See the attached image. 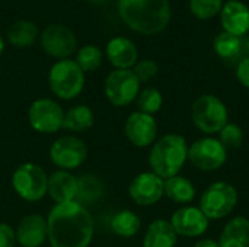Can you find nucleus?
<instances>
[{
	"mask_svg": "<svg viewBox=\"0 0 249 247\" xmlns=\"http://www.w3.org/2000/svg\"><path fill=\"white\" fill-rule=\"evenodd\" d=\"M123 22L140 35H158L166 29L172 17L169 0H118Z\"/></svg>",
	"mask_w": 249,
	"mask_h": 247,
	"instance_id": "nucleus-2",
	"label": "nucleus"
},
{
	"mask_svg": "<svg viewBox=\"0 0 249 247\" xmlns=\"http://www.w3.org/2000/svg\"><path fill=\"white\" fill-rule=\"evenodd\" d=\"M178 239L169 220L158 218L149 224L143 236V247H177Z\"/></svg>",
	"mask_w": 249,
	"mask_h": 247,
	"instance_id": "nucleus-21",
	"label": "nucleus"
},
{
	"mask_svg": "<svg viewBox=\"0 0 249 247\" xmlns=\"http://www.w3.org/2000/svg\"><path fill=\"white\" fill-rule=\"evenodd\" d=\"M247 48H248V52H249V38H248V41H247Z\"/></svg>",
	"mask_w": 249,
	"mask_h": 247,
	"instance_id": "nucleus-38",
	"label": "nucleus"
},
{
	"mask_svg": "<svg viewBox=\"0 0 249 247\" xmlns=\"http://www.w3.org/2000/svg\"><path fill=\"white\" fill-rule=\"evenodd\" d=\"M89 1H92V3H95V4H105V3H108L109 0H89Z\"/></svg>",
	"mask_w": 249,
	"mask_h": 247,
	"instance_id": "nucleus-37",
	"label": "nucleus"
},
{
	"mask_svg": "<svg viewBox=\"0 0 249 247\" xmlns=\"http://www.w3.org/2000/svg\"><path fill=\"white\" fill-rule=\"evenodd\" d=\"M77 194V178L69 170H55L48 176L47 195L55 204H64L76 201Z\"/></svg>",
	"mask_w": 249,
	"mask_h": 247,
	"instance_id": "nucleus-19",
	"label": "nucleus"
},
{
	"mask_svg": "<svg viewBox=\"0 0 249 247\" xmlns=\"http://www.w3.org/2000/svg\"><path fill=\"white\" fill-rule=\"evenodd\" d=\"M137 111L147 114V115H155L162 109L163 105V96L160 93V90H158L156 87H144L140 90L137 99Z\"/></svg>",
	"mask_w": 249,
	"mask_h": 247,
	"instance_id": "nucleus-29",
	"label": "nucleus"
},
{
	"mask_svg": "<svg viewBox=\"0 0 249 247\" xmlns=\"http://www.w3.org/2000/svg\"><path fill=\"white\" fill-rule=\"evenodd\" d=\"M229 151L214 135H204L188 146V162L201 172H216L228 162Z\"/></svg>",
	"mask_w": 249,
	"mask_h": 247,
	"instance_id": "nucleus-8",
	"label": "nucleus"
},
{
	"mask_svg": "<svg viewBox=\"0 0 249 247\" xmlns=\"http://www.w3.org/2000/svg\"><path fill=\"white\" fill-rule=\"evenodd\" d=\"M3 51H4V39H3V36L0 35V55L3 54Z\"/></svg>",
	"mask_w": 249,
	"mask_h": 247,
	"instance_id": "nucleus-36",
	"label": "nucleus"
},
{
	"mask_svg": "<svg viewBox=\"0 0 249 247\" xmlns=\"http://www.w3.org/2000/svg\"><path fill=\"white\" fill-rule=\"evenodd\" d=\"M165 181L152 170L142 172L128 185L131 201L140 207H152L165 197Z\"/></svg>",
	"mask_w": 249,
	"mask_h": 247,
	"instance_id": "nucleus-14",
	"label": "nucleus"
},
{
	"mask_svg": "<svg viewBox=\"0 0 249 247\" xmlns=\"http://www.w3.org/2000/svg\"><path fill=\"white\" fill-rule=\"evenodd\" d=\"M223 0H190L191 13L200 20H209L220 13Z\"/></svg>",
	"mask_w": 249,
	"mask_h": 247,
	"instance_id": "nucleus-31",
	"label": "nucleus"
},
{
	"mask_svg": "<svg viewBox=\"0 0 249 247\" xmlns=\"http://www.w3.org/2000/svg\"><path fill=\"white\" fill-rule=\"evenodd\" d=\"M109 226H111V230L115 236L123 237V239H131L140 231L142 220L134 211L121 210L120 213H117L112 217Z\"/></svg>",
	"mask_w": 249,
	"mask_h": 247,
	"instance_id": "nucleus-26",
	"label": "nucleus"
},
{
	"mask_svg": "<svg viewBox=\"0 0 249 247\" xmlns=\"http://www.w3.org/2000/svg\"><path fill=\"white\" fill-rule=\"evenodd\" d=\"M244 48V38L228 33L222 31L216 38L213 39V49L214 52L226 61H233L238 60L239 55L242 54Z\"/></svg>",
	"mask_w": 249,
	"mask_h": 247,
	"instance_id": "nucleus-27",
	"label": "nucleus"
},
{
	"mask_svg": "<svg viewBox=\"0 0 249 247\" xmlns=\"http://www.w3.org/2000/svg\"><path fill=\"white\" fill-rule=\"evenodd\" d=\"M105 55L114 70H131L139 61L136 44L125 36H114L108 41Z\"/></svg>",
	"mask_w": 249,
	"mask_h": 247,
	"instance_id": "nucleus-18",
	"label": "nucleus"
},
{
	"mask_svg": "<svg viewBox=\"0 0 249 247\" xmlns=\"http://www.w3.org/2000/svg\"><path fill=\"white\" fill-rule=\"evenodd\" d=\"M219 247H249V218L236 215L231 218L222 229Z\"/></svg>",
	"mask_w": 249,
	"mask_h": 247,
	"instance_id": "nucleus-20",
	"label": "nucleus"
},
{
	"mask_svg": "<svg viewBox=\"0 0 249 247\" xmlns=\"http://www.w3.org/2000/svg\"><path fill=\"white\" fill-rule=\"evenodd\" d=\"M239 204V192L226 181L210 183L198 199V208L210 221L228 218Z\"/></svg>",
	"mask_w": 249,
	"mask_h": 247,
	"instance_id": "nucleus-4",
	"label": "nucleus"
},
{
	"mask_svg": "<svg viewBox=\"0 0 249 247\" xmlns=\"http://www.w3.org/2000/svg\"><path fill=\"white\" fill-rule=\"evenodd\" d=\"M12 186L23 201L39 202L48 191V175L39 165L26 162L15 169Z\"/></svg>",
	"mask_w": 249,
	"mask_h": 247,
	"instance_id": "nucleus-7",
	"label": "nucleus"
},
{
	"mask_svg": "<svg viewBox=\"0 0 249 247\" xmlns=\"http://www.w3.org/2000/svg\"><path fill=\"white\" fill-rule=\"evenodd\" d=\"M188 141L184 135L169 132L159 137L149 151V166L163 181L181 175L188 162Z\"/></svg>",
	"mask_w": 249,
	"mask_h": 247,
	"instance_id": "nucleus-3",
	"label": "nucleus"
},
{
	"mask_svg": "<svg viewBox=\"0 0 249 247\" xmlns=\"http://www.w3.org/2000/svg\"><path fill=\"white\" fill-rule=\"evenodd\" d=\"M77 66L83 70V73H90L98 70L104 61V52L98 45H83L77 49L76 60Z\"/></svg>",
	"mask_w": 249,
	"mask_h": 247,
	"instance_id": "nucleus-28",
	"label": "nucleus"
},
{
	"mask_svg": "<svg viewBox=\"0 0 249 247\" xmlns=\"http://www.w3.org/2000/svg\"><path fill=\"white\" fill-rule=\"evenodd\" d=\"M16 231L7 223H0V247H15Z\"/></svg>",
	"mask_w": 249,
	"mask_h": 247,
	"instance_id": "nucleus-34",
	"label": "nucleus"
},
{
	"mask_svg": "<svg viewBox=\"0 0 249 247\" xmlns=\"http://www.w3.org/2000/svg\"><path fill=\"white\" fill-rule=\"evenodd\" d=\"M39 44L42 51L57 61L70 58V55L77 48L74 32L69 26L61 23H53L44 28L39 35Z\"/></svg>",
	"mask_w": 249,
	"mask_h": 247,
	"instance_id": "nucleus-11",
	"label": "nucleus"
},
{
	"mask_svg": "<svg viewBox=\"0 0 249 247\" xmlns=\"http://www.w3.org/2000/svg\"><path fill=\"white\" fill-rule=\"evenodd\" d=\"M15 231L16 243L20 247H41L48 240L47 218L39 214L25 215Z\"/></svg>",
	"mask_w": 249,
	"mask_h": 247,
	"instance_id": "nucleus-16",
	"label": "nucleus"
},
{
	"mask_svg": "<svg viewBox=\"0 0 249 247\" xmlns=\"http://www.w3.org/2000/svg\"><path fill=\"white\" fill-rule=\"evenodd\" d=\"M6 36H7V41L13 47L26 48V47H31L36 41V38L39 36V31H38V26L32 20L19 19L7 28Z\"/></svg>",
	"mask_w": 249,
	"mask_h": 247,
	"instance_id": "nucleus-24",
	"label": "nucleus"
},
{
	"mask_svg": "<svg viewBox=\"0 0 249 247\" xmlns=\"http://www.w3.org/2000/svg\"><path fill=\"white\" fill-rule=\"evenodd\" d=\"M178 237L184 239H201L209 227L210 220L201 213L198 205H184L174 211L169 220Z\"/></svg>",
	"mask_w": 249,
	"mask_h": 247,
	"instance_id": "nucleus-13",
	"label": "nucleus"
},
{
	"mask_svg": "<svg viewBox=\"0 0 249 247\" xmlns=\"http://www.w3.org/2000/svg\"><path fill=\"white\" fill-rule=\"evenodd\" d=\"M191 121L204 135H217L229 122V111L216 95H200L191 105Z\"/></svg>",
	"mask_w": 249,
	"mask_h": 247,
	"instance_id": "nucleus-5",
	"label": "nucleus"
},
{
	"mask_svg": "<svg viewBox=\"0 0 249 247\" xmlns=\"http://www.w3.org/2000/svg\"><path fill=\"white\" fill-rule=\"evenodd\" d=\"M140 84L133 70H112L105 79L104 92L111 105L124 108L136 102L140 93Z\"/></svg>",
	"mask_w": 249,
	"mask_h": 247,
	"instance_id": "nucleus-9",
	"label": "nucleus"
},
{
	"mask_svg": "<svg viewBox=\"0 0 249 247\" xmlns=\"http://www.w3.org/2000/svg\"><path fill=\"white\" fill-rule=\"evenodd\" d=\"M193 247H219V243H217L216 240H213V239L201 237V239H198V240L194 243V246Z\"/></svg>",
	"mask_w": 249,
	"mask_h": 247,
	"instance_id": "nucleus-35",
	"label": "nucleus"
},
{
	"mask_svg": "<svg viewBox=\"0 0 249 247\" xmlns=\"http://www.w3.org/2000/svg\"><path fill=\"white\" fill-rule=\"evenodd\" d=\"M64 111L61 105L50 98L34 100L28 109V121L34 131L41 134H54L63 128Z\"/></svg>",
	"mask_w": 249,
	"mask_h": 247,
	"instance_id": "nucleus-10",
	"label": "nucleus"
},
{
	"mask_svg": "<svg viewBox=\"0 0 249 247\" xmlns=\"http://www.w3.org/2000/svg\"><path fill=\"white\" fill-rule=\"evenodd\" d=\"M235 74L239 84H242L245 89H249V55L239 58V61L236 63Z\"/></svg>",
	"mask_w": 249,
	"mask_h": 247,
	"instance_id": "nucleus-33",
	"label": "nucleus"
},
{
	"mask_svg": "<svg viewBox=\"0 0 249 247\" xmlns=\"http://www.w3.org/2000/svg\"><path fill=\"white\" fill-rule=\"evenodd\" d=\"M50 160L60 170H73L80 167L88 157L86 144L74 135H63L50 147Z\"/></svg>",
	"mask_w": 249,
	"mask_h": 247,
	"instance_id": "nucleus-12",
	"label": "nucleus"
},
{
	"mask_svg": "<svg viewBox=\"0 0 249 247\" xmlns=\"http://www.w3.org/2000/svg\"><path fill=\"white\" fill-rule=\"evenodd\" d=\"M163 189H165V197L172 202L179 204L181 207L191 205V202L196 199L197 195V189L193 181L181 175L166 179Z\"/></svg>",
	"mask_w": 249,
	"mask_h": 247,
	"instance_id": "nucleus-22",
	"label": "nucleus"
},
{
	"mask_svg": "<svg viewBox=\"0 0 249 247\" xmlns=\"http://www.w3.org/2000/svg\"><path fill=\"white\" fill-rule=\"evenodd\" d=\"M105 195V185L102 179L92 173H85L77 178V194L76 202L83 207L99 202Z\"/></svg>",
	"mask_w": 249,
	"mask_h": 247,
	"instance_id": "nucleus-23",
	"label": "nucleus"
},
{
	"mask_svg": "<svg viewBox=\"0 0 249 247\" xmlns=\"http://www.w3.org/2000/svg\"><path fill=\"white\" fill-rule=\"evenodd\" d=\"M125 138L139 148L150 147L158 140V122L153 115L143 112H133L124 122Z\"/></svg>",
	"mask_w": 249,
	"mask_h": 247,
	"instance_id": "nucleus-15",
	"label": "nucleus"
},
{
	"mask_svg": "<svg viewBox=\"0 0 249 247\" xmlns=\"http://www.w3.org/2000/svg\"><path fill=\"white\" fill-rule=\"evenodd\" d=\"M219 15L225 32L241 38L249 32V6L242 0H228Z\"/></svg>",
	"mask_w": 249,
	"mask_h": 247,
	"instance_id": "nucleus-17",
	"label": "nucleus"
},
{
	"mask_svg": "<svg viewBox=\"0 0 249 247\" xmlns=\"http://www.w3.org/2000/svg\"><path fill=\"white\" fill-rule=\"evenodd\" d=\"M217 135H219L217 138L220 140V143L225 146L228 151L238 150L239 147H242L245 141V132L242 127L235 122H228Z\"/></svg>",
	"mask_w": 249,
	"mask_h": 247,
	"instance_id": "nucleus-30",
	"label": "nucleus"
},
{
	"mask_svg": "<svg viewBox=\"0 0 249 247\" xmlns=\"http://www.w3.org/2000/svg\"><path fill=\"white\" fill-rule=\"evenodd\" d=\"M95 124V114L88 105H76L64 112L63 128L70 132H83Z\"/></svg>",
	"mask_w": 249,
	"mask_h": 247,
	"instance_id": "nucleus-25",
	"label": "nucleus"
},
{
	"mask_svg": "<svg viewBox=\"0 0 249 247\" xmlns=\"http://www.w3.org/2000/svg\"><path fill=\"white\" fill-rule=\"evenodd\" d=\"M131 70H133L134 76L139 79L140 83H146V82H150L153 77H156V74L159 71V67H158V63L155 60L144 58V60L137 61L136 66Z\"/></svg>",
	"mask_w": 249,
	"mask_h": 247,
	"instance_id": "nucleus-32",
	"label": "nucleus"
},
{
	"mask_svg": "<svg viewBox=\"0 0 249 247\" xmlns=\"http://www.w3.org/2000/svg\"><path fill=\"white\" fill-rule=\"evenodd\" d=\"M47 226L51 247H89L92 243L93 217L76 201L55 204L47 217Z\"/></svg>",
	"mask_w": 249,
	"mask_h": 247,
	"instance_id": "nucleus-1",
	"label": "nucleus"
},
{
	"mask_svg": "<svg viewBox=\"0 0 249 247\" xmlns=\"http://www.w3.org/2000/svg\"><path fill=\"white\" fill-rule=\"evenodd\" d=\"M51 92L63 100L76 99L85 87V73L71 58L55 61L48 73Z\"/></svg>",
	"mask_w": 249,
	"mask_h": 247,
	"instance_id": "nucleus-6",
	"label": "nucleus"
}]
</instances>
